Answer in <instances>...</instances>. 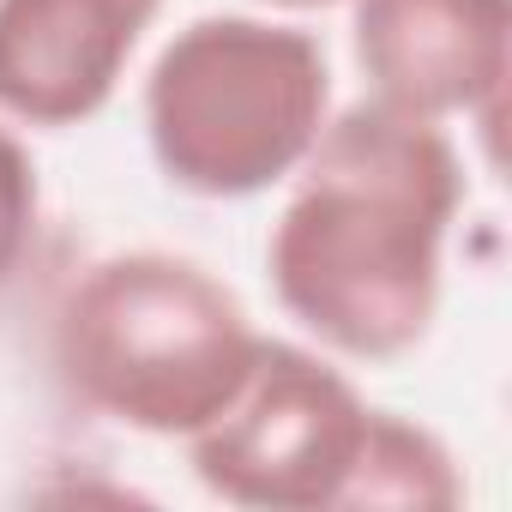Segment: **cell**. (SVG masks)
<instances>
[{"mask_svg":"<svg viewBox=\"0 0 512 512\" xmlns=\"http://www.w3.org/2000/svg\"><path fill=\"white\" fill-rule=\"evenodd\" d=\"M368 97L422 121H500L512 79V0H350Z\"/></svg>","mask_w":512,"mask_h":512,"instance_id":"5b68a950","label":"cell"},{"mask_svg":"<svg viewBox=\"0 0 512 512\" xmlns=\"http://www.w3.org/2000/svg\"><path fill=\"white\" fill-rule=\"evenodd\" d=\"M163 0H0V121L85 127L103 115Z\"/></svg>","mask_w":512,"mask_h":512,"instance_id":"8992f818","label":"cell"},{"mask_svg":"<svg viewBox=\"0 0 512 512\" xmlns=\"http://www.w3.org/2000/svg\"><path fill=\"white\" fill-rule=\"evenodd\" d=\"M332 115V61L314 31L205 13L145 73V145L193 199H253L296 175Z\"/></svg>","mask_w":512,"mask_h":512,"instance_id":"3957f363","label":"cell"},{"mask_svg":"<svg viewBox=\"0 0 512 512\" xmlns=\"http://www.w3.org/2000/svg\"><path fill=\"white\" fill-rule=\"evenodd\" d=\"M368 398L314 344L260 338L235 398L187 434L193 476L205 494L247 512H338L362 434Z\"/></svg>","mask_w":512,"mask_h":512,"instance_id":"277c9868","label":"cell"},{"mask_svg":"<svg viewBox=\"0 0 512 512\" xmlns=\"http://www.w3.org/2000/svg\"><path fill=\"white\" fill-rule=\"evenodd\" d=\"M266 7H290V13H314V7H332V0H266Z\"/></svg>","mask_w":512,"mask_h":512,"instance_id":"9c48e42d","label":"cell"},{"mask_svg":"<svg viewBox=\"0 0 512 512\" xmlns=\"http://www.w3.org/2000/svg\"><path fill=\"white\" fill-rule=\"evenodd\" d=\"M37 229H43V181L31 145L19 139L13 121H0V290H13L19 272L31 266Z\"/></svg>","mask_w":512,"mask_h":512,"instance_id":"ba28073f","label":"cell"},{"mask_svg":"<svg viewBox=\"0 0 512 512\" xmlns=\"http://www.w3.org/2000/svg\"><path fill=\"white\" fill-rule=\"evenodd\" d=\"M260 350L247 302L199 260L127 247L85 266L55 308V374L103 422L187 440L241 386Z\"/></svg>","mask_w":512,"mask_h":512,"instance_id":"7a4b0ae2","label":"cell"},{"mask_svg":"<svg viewBox=\"0 0 512 512\" xmlns=\"http://www.w3.org/2000/svg\"><path fill=\"white\" fill-rule=\"evenodd\" d=\"M464 500V476L446 440L398 410H368V434L344 488V506H404V512H446Z\"/></svg>","mask_w":512,"mask_h":512,"instance_id":"52a82bcc","label":"cell"},{"mask_svg":"<svg viewBox=\"0 0 512 512\" xmlns=\"http://www.w3.org/2000/svg\"><path fill=\"white\" fill-rule=\"evenodd\" d=\"M464 163L440 121L380 97L332 109L266 241L278 308L338 362L410 356L446 296Z\"/></svg>","mask_w":512,"mask_h":512,"instance_id":"6da1fadb","label":"cell"}]
</instances>
